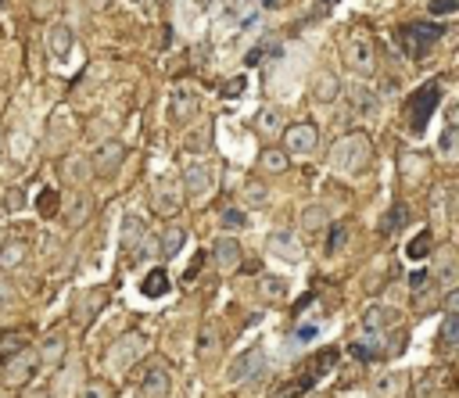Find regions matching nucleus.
I'll return each mask as SVG.
<instances>
[{
	"label": "nucleus",
	"instance_id": "1",
	"mask_svg": "<svg viewBox=\"0 0 459 398\" xmlns=\"http://www.w3.org/2000/svg\"><path fill=\"white\" fill-rule=\"evenodd\" d=\"M330 162H334V169H341L348 176L362 172L366 162H370V140H366V133H348L338 147H334Z\"/></svg>",
	"mask_w": 459,
	"mask_h": 398
},
{
	"label": "nucleus",
	"instance_id": "2",
	"mask_svg": "<svg viewBox=\"0 0 459 398\" xmlns=\"http://www.w3.org/2000/svg\"><path fill=\"white\" fill-rule=\"evenodd\" d=\"M441 36H445V25H438V22H413V25L399 29V43L409 57H423Z\"/></svg>",
	"mask_w": 459,
	"mask_h": 398
},
{
	"label": "nucleus",
	"instance_id": "3",
	"mask_svg": "<svg viewBox=\"0 0 459 398\" xmlns=\"http://www.w3.org/2000/svg\"><path fill=\"white\" fill-rule=\"evenodd\" d=\"M438 104H441V86L438 83H423L413 94V101H409V126H413V133L427 130V122H431V115L438 111Z\"/></svg>",
	"mask_w": 459,
	"mask_h": 398
},
{
	"label": "nucleus",
	"instance_id": "4",
	"mask_svg": "<svg viewBox=\"0 0 459 398\" xmlns=\"http://www.w3.org/2000/svg\"><path fill=\"white\" fill-rule=\"evenodd\" d=\"M316 140H320V133H316L313 122H294V126L284 130L287 155H313V151H316Z\"/></svg>",
	"mask_w": 459,
	"mask_h": 398
},
{
	"label": "nucleus",
	"instance_id": "5",
	"mask_svg": "<svg viewBox=\"0 0 459 398\" xmlns=\"http://www.w3.org/2000/svg\"><path fill=\"white\" fill-rule=\"evenodd\" d=\"M259 373H266V355L262 348H248L233 366H230V380L240 384V380H255Z\"/></svg>",
	"mask_w": 459,
	"mask_h": 398
},
{
	"label": "nucleus",
	"instance_id": "6",
	"mask_svg": "<svg viewBox=\"0 0 459 398\" xmlns=\"http://www.w3.org/2000/svg\"><path fill=\"white\" fill-rule=\"evenodd\" d=\"M345 54H348L345 61H348L355 72H362V76L374 72V47H370V40H366V36H348Z\"/></svg>",
	"mask_w": 459,
	"mask_h": 398
},
{
	"label": "nucleus",
	"instance_id": "7",
	"mask_svg": "<svg viewBox=\"0 0 459 398\" xmlns=\"http://www.w3.org/2000/svg\"><path fill=\"white\" fill-rule=\"evenodd\" d=\"M169 111H172L176 122H191L198 115V94L187 90V86H176L172 97H169Z\"/></svg>",
	"mask_w": 459,
	"mask_h": 398
},
{
	"label": "nucleus",
	"instance_id": "8",
	"mask_svg": "<svg viewBox=\"0 0 459 398\" xmlns=\"http://www.w3.org/2000/svg\"><path fill=\"white\" fill-rule=\"evenodd\" d=\"M140 391H144V398H165L169 394V370H165V362L147 366V373L140 380Z\"/></svg>",
	"mask_w": 459,
	"mask_h": 398
},
{
	"label": "nucleus",
	"instance_id": "9",
	"mask_svg": "<svg viewBox=\"0 0 459 398\" xmlns=\"http://www.w3.org/2000/svg\"><path fill=\"white\" fill-rule=\"evenodd\" d=\"M122 158H126V147H122L118 140H104L97 147V155H94V169L97 172H115L122 165Z\"/></svg>",
	"mask_w": 459,
	"mask_h": 398
},
{
	"label": "nucleus",
	"instance_id": "10",
	"mask_svg": "<svg viewBox=\"0 0 459 398\" xmlns=\"http://www.w3.org/2000/svg\"><path fill=\"white\" fill-rule=\"evenodd\" d=\"M208 187H212V172L205 165H191L187 172H183V191H187L191 198H201Z\"/></svg>",
	"mask_w": 459,
	"mask_h": 398
},
{
	"label": "nucleus",
	"instance_id": "11",
	"mask_svg": "<svg viewBox=\"0 0 459 398\" xmlns=\"http://www.w3.org/2000/svg\"><path fill=\"white\" fill-rule=\"evenodd\" d=\"M395 309H384V305H370L366 309V316H362V327L370 330V334H381V330H388V327H395Z\"/></svg>",
	"mask_w": 459,
	"mask_h": 398
},
{
	"label": "nucleus",
	"instance_id": "12",
	"mask_svg": "<svg viewBox=\"0 0 459 398\" xmlns=\"http://www.w3.org/2000/svg\"><path fill=\"white\" fill-rule=\"evenodd\" d=\"M8 366V384H25L29 373H33V355H29V348H22L15 359L4 362Z\"/></svg>",
	"mask_w": 459,
	"mask_h": 398
},
{
	"label": "nucleus",
	"instance_id": "13",
	"mask_svg": "<svg viewBox=\"0 0 459 398\" xmlns=\"http://www.w3.org/2000/svg\"><path fill=\"white\" fill-rule=\"evenodd\" d=\"M212 255H216V266H219V269H233L237 259H240V244H237L233 237H219L216 248H212Z\"/></svg>",
	"mask_w": 459,
	"mask_h": 398
},
{
	"label": "nucleus",
	"instance_id": "14",
	"mask_svg": "<svg viewBox=\"0 0 459 398\" xmlns=\"http://www.w3.org/2000/svg\"><path fill=\"white\" fill-rule=\"evenodd\" d=\"M438 348L441 352H459V313L445 316V323L438 330Z\"/></svg>",
	"mask_w": 459,
	"mask_h": 398
},
{
	"label": "nucleus",
	"instance_id": "15",
	"mask_svg": "<svg viewBox=\"0 0 459 398\" xmlns=\"http://www.w3.org/2000/svg\"><path fill=\"white\" fill-rule=\"evenodd\" d=\"M269 252H273V255H284L287 262H298V259H301L294 233H273V237H269Z\"/></svg>",
	"mask_w": 459,
	"mask_h": 398
},
{
	"label": "nucleus",
	"instance_id": "16",
	"mask_svg": "<svg viewBox=\"0 0 459 398\" xmlns=\"http://www.w3.org/2000/svg\"><path fill=\"white\" fill-rule=\"evenodd\" d=\"M140 240H144V219L140 216H126V219H122V248L137 252Z\"/></svg>",
	"mask_w": 459,
	"mask_h": 398
},
{
	"label": "nucleus",
	"instance_id": "17",
	"mask_svg": "<svg viewBox=\"0 0 459 398\" xmlns=\"http://www.w3.org/2000/svg\"><path fill=\"white\" fill-rule=\"evenodd\" d=\"M50 54H54L57 61H65V57L72 54V29H69V25H54V29H50Z\"/></svg>",
	"mask_w": 459,
	"mask_h": 398
},
{
	"label": "nucleus",
	"instance_id": "18",
	"mask_svg": "<svg viewBox=\"0 0 459 398\" xmlns=\"http://www.w3.org/2000/svg\"><path fill=\"white\" fill-rule=\"evenodd\" d=\"M140 291L147 298H165L169 294V273L165 269H151L147 277H144V284H140Z\"/></svg>",
	"mask_w": 459,
	"mask_h": 398
},
{
	"label": "nucleus",
	"instance_id": "19",
	"mask_svg": "<svg viewBox=\"0 0 459 398\" xmlns=\"http://www.w3.org/2000/svg\"><path fill=\"white\" fill-rule=\"evenodd\" d=\"M406 219H409L406 205H402V201H395V205H391V212L381 219V233H388V237H391V233H399V230L406 226Z\"/></svg>",
	"mask_w": 459,
	"mask_h": 398
},
{
	"label": "nucleus",
	"instance_id": "20",
	"mask_svg": "<svg viewBox=\"0 0 459 398\" xmlns=\"http://www.w3.org/2000/svg\"><path fill=\"white\" fill-rule=\"evenodd\" d=\"M338 362V348H323V352H316L313 359H309V366H305V373H313L316 380L330 370V366Z\"/></svg>",
	"mask_w": 459,
	"mask_h": 398
},
{
	"label": "nucleus",
	"instance_id": "21",
	"mask_svg": "<svg viewBox=\"0 0 459 398\" xmlns=\"http://www.w3.org/2000/svg\"><path fill=\"white\" fill-rule=\"evenodd\" d=\"M338 86H341V83H338V76H334V72H320V76H316V90H313V94H316V101L327 104V101L338 97Z\"/></svg>",
	"mask_w": 459,
	"mask_h": 398
},
{
	"label": "nucleus",
	"instance_id": "22",
	"mask_svg": "<svg viewBox=\"0 0 459 398\" xmlns=\"http://www.w3.org/2000/svg\"><path fill=\"white\" fill-rule=\"evenodd\" d=\"M25 262V244L22 240H11L0 248V269H18Z\"/></svg>",
	"mask_w": 459,
	"mask_h": 398
},
{
	"label": "nucleus",
	"instance_id": "23",
	"mask_svg": "<svg viewBox=\"0 0 459 398\" xmlns=\"http://www.w3.org/2000/svg\"><path fill=\"white\" fill-rule=\"evenodd\" d=\"M313 384H316V377H313V373H305V377H294L291 384L277 387V391H273L269 398H298V394H305V391H309Z\"/></svg>",
	"mask_w": 459,
	"mask_h": 398
},
{
	"label": "nucleus",
	"instance_id": "24",
	"mask_svg": "<svg viewBox=\"0 0 459 398\" xmlns=\"http://www.w3.org/2000/svg\"><path fill=\"white\" fill-rule=\"evenodd\" d=\"M155 208L162 212V216H172V212L179 208V191L172 187V183H162V191L155 194Z\"/></svg>",
	"mask_w": 459,
	"mask_h": 398
},
{
	"label": "nucleus",
	"instance_id": "25",
	"mask_svg": "<svg viewBox=\"0 0 459 398\" xmlns=\"http://www.w3.org/2000/svg\"><path fill=\"white\" fill-rule=\"evenodd\" d=\"M36 212L43 219H54L57 216V191L54 187H43L40 194H36Z\"/></svg>",
	"mask_w": 459,
	"mask_h": 398
},
{
	"label": "nucleus",
	"instance_id": "26",
	"mask_svg": "<svg viewBox=\"0 0 459 398\" xmlns=\"http://www.w3.org/2000/svg\"><path fill=\"white\" fill-rule=\"evenodd\" d=\"M406 255L416 262V259H427L431 255V230H420L413 240H409V248H406Z\"/></svg>",
	"mask_w": 459,
	"mask_h": 398
},
{
	"label": "nucleus",
	"instance_id": "27",
	"mask_svg": "<svg viewBox=\"0 0 459 398\" xmlns=\"http://www.w3.org/2000/svg\"><path fill=\"white\" fill-rule=\"evenodd\" d=\"M352 104H355V111H362V115H374V111H377V97L370 94V86H355Z\"/></svg>",
	"mask_w": 459,
	"mask_h": 398
},
{
	"label": "nucleus",
	"instance_id": "28",
	"mask_svg": "<svg viewBox=\"0 0 459 398\" xmlns=\"http://www.w3.org/2000/svg\"><path fill=\"white\" fill-rule=\"evenodd\" d=\"M22 348H25V338H22V334H8V338H0V366H4L8 359H15Z\"/></svg>",
	"mask_w": 459,
	"mask_h": 398
},
{
	"label": "nucleus",
	"instance_id": "29",
	"mask_svg": "<svg viewBox=\"0 0 459 398\" xmlns=\"http://www.w3.org/2000/svg\"><path fill=\"white\" fill-rule=\"evenodd\" d=\"M183 237H187V233H183L179 226H169V230H165V237H162V255H165V259H172V255L183 248Z\"/></svg>",
	"mask_w": 459,
	"mask_h": 398
},
{
	"label": "nucleus",
	"instance_id": "30",
	"mask_svg": "<svg viewBox=\"0 0 459 398\" xmlns=\"http://www.w3.org/2000/svg\"><path fill=\"white\" fill-rule=\"evenodd\" d=\"M438 151L445 158H459V126H448L445 133H441V144H438Z\"/></svg>",
	"mask_w": 459,
	"mask_h": 398
},
{
	"label": "nucleus",
	"instance_id": "31",
	"mask_svg": "<svg viewBox=\"0 0 459 398\" xmlns=\"http://www.w3.org/2000/svg\"><path fill=\"white\" fill-rule=\"evenodd\" d=\"M262 165L269 169V172H287V151H262Z\"/></svg>",
	"mask_w": 459,
	"mask_h": 398
},
{
	"label": "nucleus",
	"instance_id": "32",
	"mask_svg": "<svg viewBox=\"0 0 459 398\" xmlns=\"http://www.w3.org/2000/svg\"><path fill=\"white\" fill-rule=\"evenodd\" d=\"M348 352H352L355 359H362V362H370V359H377V355H381V348H377L374 341H355Z\"/></svg>",
	"mask_w": 459,
	"mask_h": 398
},
{
	"label": "nucleus",
	"instance_id": "33",
	"mask_svg": "<svg viewBox=\"0 0 459 398\" xmlns=\"http://www.w3.org/2000/svg\"><path fill=\"white\" fill-rule=\"evenodd\" d=\"M323 223H327V212H323V208H309V212L301 216V230H320Z\"/></svg>",
	"mask_w": 459,
	"mask_h": 398
},
{
	"label": "nucleus",
	"instance_id": "34",
	"mask_svg": "<svg viewBox=\"0 0 459 398\" xmlns=\"http://www.w3.org/2000/svg\"><path fill=\"white\" fill-rule=\"evenodd\" d=\"M345 240H348V226H334V233H330V240H327V255H334Z\"/></svg>",
	"mask_w": 459,
	"mask_h": 398
},
{
	"label": "nucleus",
	"instance_id": "35",
	"mask_svg": "<svg viewBox=\"0 0 459 398\" xmlns=\"http://www.w3.org/2000/svg\"><path fill=\"white\" fill-rule=\"evenodd\" d=\"M244 198H248L252 205H266V187L262 183H248V187H244Z\"/></svg>",
	"mask_w": 459,
	"mask_h": 398
},
{
	"label": "nucleus",
	"instance_id": "36",
	"mask_svg": "<svg viewBox=\"0 0 459 398\" xmlns=\"http://www.w3.org/2000/svg\"><path fill=\"white\" fill-rule=\"evenodd\" d=\"M4 205H8V212H22V208H25V194H22V187H11Z\"/></svg>",
	"mask_w": 459,
	"mask_h": 398
},
{
	"label": "nucleus",
	"instance_id": "37",
	"mask_svg": "<svg viewBox=\"0 0 459 398\" xmlns=\"http://www.w3.org/2000/svg\"><path fill=\"white\" fill-rule=\"evenodd\" d=\"M223 223H226V226H248V216H244L240 208H226V212H223Z\"/></svg>",
	"mask_w": 459,
	"mask_h": 398
},
{
	"label": "nucleus",
	"instance_id": "38",
	"mask_svg": "<svg viewBox=\"0 0 459 398\" xmlns=\"http://www.w3.org/2000/svg\"><path fill=\"white\" fill-rule=\"evenodd\" d=\"M244 86H248V79H244V76L230 79V83L223 86V97H240V94H244Z\"/></svg>",
	"mask_w": 459,
	"mask_h": 398
},
{
	"label": "nucleus",
	"instance_id": "39",
	"mask_svg": "<svg viewBox=\"0 0 459 398\" xmlns=\"http://www.w3.org/2000/svg\"><path fill=\"white\" fill-rule=\"evenodd\" d=\"M97 305H104V291H94V294H90V301H86V309H83V323H90V313H94L97 309Z\"/></svg>",
	"mask_w": 459,
	"mask_h": 398
},
{
	"label": "nucleus",
	"instance_id": "40",
	"mask_svg": "<svg viewBox=\"0 0 459 398\" xmlns=\"http://www.w3.org/2000/svg\"><path fill=\"white\" fill-rule=\"evenodd\" d=\"M262 294H266V298H280V294H284V280H280V277L266 280V284H262Z\"/></svg>",
	"mask_w": 459,
	"mask_h": 398
},
{
	"label": "nucleus",
	"instance_id": "41",
	"mask_svg": "<svg viewBox=\"0 0 459 398\" xmlns=\"http://www.w3.org/2000/svg\"><path fill=\"white\" fill-rule=\"evenodd\" d=\"M431 11L434 15H452V11H459V0H434Z\"/></svg>",
	"mask_w": 459,
	"mask_h": 398
},
{
	"label": "nucleus",
	"instance_id": "42",
	"mask_svg": "<svg viewBox=\"0 0 459 398\" xmlns=\"http://www.w3.org/2000/svg\"><path fill=\"white\" fill-rule=\"evenodd\" d=\"M15 305V287H8V284H0V313H8Z\"/></svg>",
	"mask_w": 459,
	"mask_h": 398
},
{
	"label": "nucleus",
	"instance_id": "43",
	"mask_svg": "<svg viewBox=\"0 0 459 398\" xmlns=\"http://www.w3.org/2000/svg\"><path fill=\"white\" fill-rule=\"evenodd\" d=\"M423 284H427V273H423V269H416L413 277H409V287H413V294H420V291H423Z\"/></svg>",
	"mask_w": 459,
	"mask_h": 398
},
{
	"label": "nucleus",
	"instance_id": "44",
	"mask_svg": "<svg viewBox=\"0 0 459 398\" xmlns=\"http://www.w3.org/2000/svg\"><path fill=\"white\" fill-rule=\"evenodd\" d=\"M201 262H205V255H198L191 266H187V273H183V284H187V280H194L198 277V269H201Z\"/></svg>",
	"mask_w": 459,
	"mask_h": 398
},
{
	"label": "nucleus",
	"instance_id": "45",
	"mask_svg": "<svg viewBox=\"0 0 459 398\" xmlns=\"http://www.w3.org/2000/svg\"><path fill=\"white\" fill-rule=\"evenodd\" d=\"M83 169H86V162H83V158H76V162H69V172H65V176H76V179H83V176H86Z\"/></svg>",
	"mask_w": 459,
	"mask_h": 398
},
{
	"label": "nucleus",
	"instance_id": "46",
	"mask_svg": "<svg viewBox=\"0 0 459 398\" xmlns=\"http://www.w3.org/2000/svg\"><path fill=\"white\" fill-rule=\"evenodd\" d=\"M316 338V327L309 323V327H298V341H313Z\"/></svg>",
	"mask_w": 459,
	"mask_h": 398
},
{
	"label": "nucleus",
	"instance_id": "47",
	"mask_svg": "<svg viewBox=\"0 0 459 398\" xmlns=\"http://www.w3.org/2000/svg\"><path fill=\"white\" fill-rule=\"evenodd\" d=\"M445 305H448V309H452V313H459V287H455V291H448V298H445Z\"/></svg>",
	"mask_w": 459,
	"mask_h": 398
},
{
	"label": "nucleus",
	"instance_id": "48",
	"mask_svg": "<svg viewBox=\"0 0 459 398\" xmlns=\"http://www.w3.org/2000/svg\"><path fill=\"white\" fill-rule=\"evenodd\" d=\"M83 398H104V391H101V387H86Z\"/></svg>",
	"mask_w": 459,
	"mask_h": 398
},
{
	"label": "nucleus",
	"instance_id": "49",
	"mask_svg": "<svg viewBox=\"0 0 459 398\" xmlns=\"http://www.w3.org/2000/svg\"><path fill=\"white\" fill-rule=\"evenodd\" d=\"M277 4H284V0H262V8H277Z\"/></svg>",
	"mask_w": 459,
	"mask_h": 398
}]
</instances>
